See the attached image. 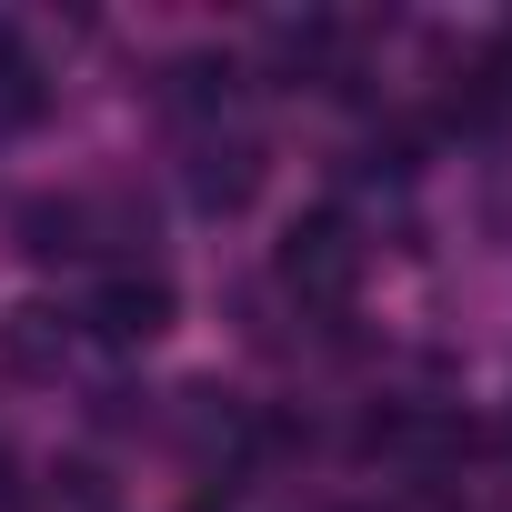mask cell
I'll use <instances>...</instances> for the list:
<instances>
[{
  "mask_svg": "<svg viewBox=\"0 0 512 512\" xmlns=\"http://www.w3.org/2000/svg\"><path fill=\"white\" fill-rule=\"evenodd\" d=\"M282 282H292L302 302H322V312H342V302H352V282H362V251H352L342 211H312V221L282 241Z\"/></svg>",
  "mask_w": 512,
  "mask_h": 512,
  "instance_id": "obj_1",
  "label": "cell"
},
{
  "mask_svg": "<svg viewBox=\"0 0 512 512\" xmlns=\"http://www.w3.org/2000/svg\"><path fill=\"white\" fill-rule=\"evenodd\" d=\"M21 231H31V251H41V262H71V251H91L71 201H61V211H51V201H41V211H21Z\"/></svg>",
  "mask_w": 512,
  "mask_h": 512,
  "instance_id": "obj_4",
  "label": "cell"
},
{
  "mask_svg": "<svg viewBox=\"0 0 512 512\" xmlns=\"http://www.w3.org/2000/svg\"><path fill=\"white\" fill-rule=\"evenodd\" d=\"M251 181H262V151H251V141H231V151H211V161H201V201H211V211H241V201H251Z\"/></svg>",
  "mask_w": 512,
  "mask_h": 512,
  "instance_id": "obj_3",
  "label": "cell"
},
{
  "mask_svg": "<svg viewBox=\"0 0 512 512\" xmlns=\"http://www.w3.org/2000/svg\"><path fill=\"white\" fill-rule=\"evenodd\" d=\"M171 322V282H151V272H121V282H101V302H91V332L101 342H151Z\"/></svg>",
  "mask_w": 512,
  "mask_h": 512,
  "instance_id": "obj_2",
  "label": "cell"
}]
</instances>
